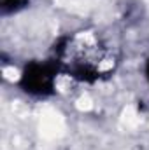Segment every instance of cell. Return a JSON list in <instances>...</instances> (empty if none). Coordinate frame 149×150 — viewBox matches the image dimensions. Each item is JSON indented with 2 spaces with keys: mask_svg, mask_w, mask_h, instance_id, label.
Segmentation results:
<instances>
[{
  "mask_svg": "<svg viewBox=\"0 0 149 150\" xmlns=\"http://www.w3.org/2000/svg\"><path fill=\"white\" fill-rule=\"evenodd\" d=\"M58 72L81 82H97L114 72L116 52L97 32L81 30L63 38L54 51Z\"/></svg>",
  "mask_w": 149,
  "mask_h": 150,
  "instance_id": "6da1fadb",
  "label": "cell"
},
{
  "mask_svg": "<svg viewBox=\"0 0 149 150\" xmlns=\"http://www.w3.org/2000/svg\"><path fill=\"white\" fill-rule=\"evenodd\" d=\"M58 72L56 65H46V63H32L21 79V84L25 91L34 94H47L53 89L54 75Z\"/></svg>",
  "mask_w": 149,
  "mask_h": 150,
  "instance_id": "7a4b0ae2",
  "label": "cell"
},
{
  "mask_svg": "<svg viewBox=\"0 0 149 150\" xmlns=\"http://www.w3.org/2000/svg\"><path fill=\"white\" fill-rule=\"evenodd\" d=\"M25 4H27V0H2V9H4V12H11V11H18Z\"/></svg>",
  "mask_w": 149,
  "mask_h": 150,
  "instance_id": "3957f363",
  "label": "cell"
},
{
  "mask_svg": "<svg viewBox=\"0 0 149 150\" xmlns=\"http://www.w3.org/2000/svg\"><path fill=\"white\" fill-rule=\"evenodd\" d=\"M146 74H148V79H149V61H148V67H146Z\"/></svg>",
  "mask_w": 149,
  "mask_h": 150,
  "instance_id": "277c9868",
  "label": "cell"
}]
</instances>
